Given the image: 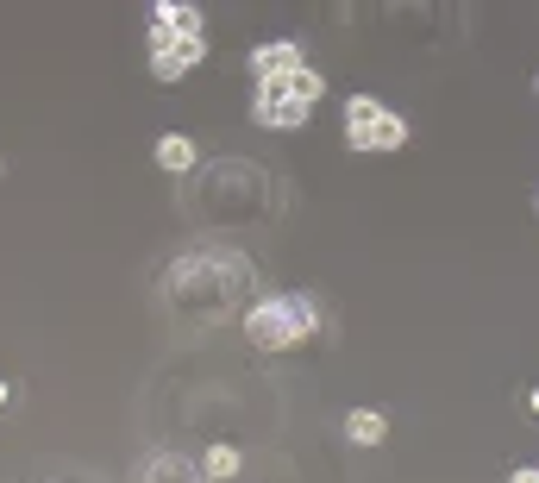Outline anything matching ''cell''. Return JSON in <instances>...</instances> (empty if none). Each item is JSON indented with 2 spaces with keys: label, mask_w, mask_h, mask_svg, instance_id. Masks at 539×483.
Instances as JSON below:
<instances>
[{
  "label": "cell",
  "mask_w": 539,
  "mask_h": 483,
  "mask_svg": "<svg viewBox=\"0 0 539 483\" xmlns=\"http://www.w3.org/2000/svg\"><path fill=\"white\" fill-rule=\"evenodd\" d=\"M151 32H170V38H201V13H195V7H170V0H163V7L151 13Z\"/></svg>",
  "instance_id": "cell-6"
},
{
  "label": "cell",
  "mask_w": 539,
  "mask_h": 483,
  "mask_svg": "<svg viewBox=\"0 0 539 483\" xmlns=\"http://www.w3.org/2000/svg\"><path fill=\"white\" fill-rule=\"evenodd\" d=\"M251 120H257V126H308V101H301V88H295V76L257 82Z\"/></svg>",
  "instance_id": "cell-3"
},
{
  "label": "cell",
  "mask_w": 539,
  "mask_h": 483,
  "mask_svg": "<svg viewBox=\"0 0 539 483\" xmlns=\"http://www.w3.org/2000/svg\"><path fill=\"white\" fill-rule=\"evenodd\" d=\"M508 483H539V471H514V477H508Z\"/></svg>",
  "instance_id": "cell-10"
},
{
  "label": "cell",
  "mask_w": 539,
  "mask_h": 483,
  "mask_svg": "<svg viewBox=\"0 0 539 483\" xmlns=\"http://www.w3.org/2000/svg\"><path fill=\"white\" fill-rule=\"evenodd\" d=\"M295 69H301V44H295V38H276V44H257V51H251V76H257V82L295 76Z\"/></svg>",
  "instance_id": "cell-5"
},
{
  "label": "cell",
  "mask_w": 539,
  "mask_h": 483,
  "mask_svg": "<svg viewBox=\"0 0 539 483\" xmlns=\"http://www.w3.org/2000/svg\"><path fill=\"white\" fill-rule=\"evenodd\" d=\"M533 95H539V82H533Z\"/></svg>",
  "instance_id": "cell-12"
},
{
  "label": "cell",
  "mask_w": 539,
  "mask_h": 483,
  "mask_svg": "<svg viewBox=\"0 0 539 483\" xmlns=\"http://www.w3.org/2000/svg\"><path fill=\"white\" fill-rule=\"evenodd\" d=\"M157 164L170 170V176H182V170L195 164V145H189L182 132H163V138H157Z\"/></svg>",
  "instance_id": "cell-8"
},
{
  "label": "cell",
  "mask_w": 539,
  "mask_h": 483,
  "mask_svg": "<svg viewBox=\"0 0 539 483\" xmlns=\"http://www.w3.org/2000/svg\"><path fill=\"white\" fill-rule=\"evenodd\" d=\"M383 433H389L383 408H351V421H345V440L351 446H383Z\"/></svg>",
  "instance_id": "cell-7"
},
{
  "label": "cell",
  "mask_w": 539,
  "mask_h": 483,
  "mask_svg": "<svg viewBox=\"0 0 539 483\" xmlns=\"http://www.w3.org/2000/svg\"><path fill=\"white\" fill-rule=\"evenodd\" d=\"M345 145L351 151H402L408 145V120L389 113L383 101H370V95H351L345 101Z\"/></svg>",
  "instance_id": "cell-2"
},
{
  "label": "cell",
  "mask_w": 539,
  "mask_h": 483,
  "mask_svg": "<svg viewBox=\"0 0 539 483\" xmlns=\"http://www.w3.org/2000/svg\"><path fill=\"white\" fill-rule=\"evenodd\" d=\"M527 408H533V414H539V389H533V396H527Z\"/></svg>",
  "instance_id": "cell-11"
},
{
  "label": "cell",
  "mask_w": 539,
  "mask_h": 483,
  "mask_svg": "<svg viewBox=\"0 0 539 483\" xmlns=\"http://www.w3.org/2000/svg\"><path fill=\"white\" fill-rule=\"evenodd\" d=\"M201 471H207V483H226V477H239V452H232V446H207Z\"/></svg>",
  "instance_id": "cell-9"
},
{
  "label": "cell",
  "mask_w": 539,
  "mask_h": 483,
  "mask_svg": "<svg viewBox=\"0 0 539 483\" xmlns=\"http://www.w3.org/2000/svg\"><path fill=\"white\" fill-rule=\"evenodd\" d=\"M201 63V38H170V32H151V76L157 82H176Z\"/></svg>",
  "instance_id": "cell-4"
},
{
  "label": "cell",
  "mask_w": 539,
  "mask_h": 483,
  "mask_svg": "<svg viewBox=\"0 0 539 483\" xmlns=\"http://www.w3.org/2000/svg\"><path fill=\"white\" fill-rule=\"evenodd\" d=\"M320 327V308L308 302V295H270V302H257L245 314V333L251 345H264V352H283V345H301Z\"/></svg>",
  "instance_id": "cell-1"
}]
</instances>
